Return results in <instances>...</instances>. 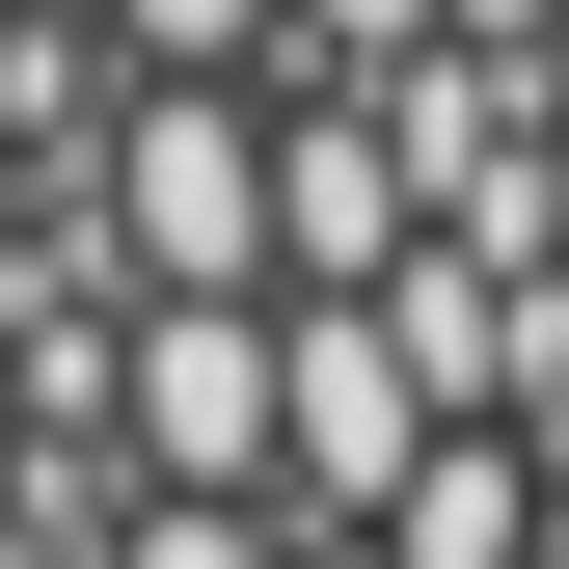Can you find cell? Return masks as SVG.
I'll use <instances>...</instances> for the list:
<instances>
[{
  "instance_id": "6da1fadb",
  "label": "cell",
  "mask_w": 569,
  "mask_h": 569,
  "mask_svg": "<svg viewBox=\"0 0 569 569\" xmlns=\"http://www.w3.org/2000/svg\"><path fill=\"white\" fill-rule=\"evenodd\" d=\"M435 352H407L380 299H271V516H326V542H380L407 488H435Z\"/></svg>"
},
{
  "instance_id": "7a4b0ae2",
  "label": "cell",
  "mask_w": 569,
  "mask_h": 569,
  "mask_svg": "<svg viewBox=\"0 0 569 569\" xmlns=\"http://www.w3.org/2000/svg\"><path fill=\"white\" fill-rule=\"evenodd\" d=\"M82 218H109L136 299H271V109H244V82H136Z\"/></svg>"
},
{
  "instance_id": "3957f363",
  "label": "cell",
  "mask_w": 569,
  "mask_h": 569,
  "mask_svg": "<svg viewBox=\"0 0 569 569\" xmlns=\"http://www.w3.org/2000/svg\"><path fill=\"white\" fill-rule=\"evenodd\" d=\"M435 271V163L380 82H271V299H407Z\"/></svg>"
},
{
  "instance_id": "277c9868",
  "label": "cell",
  "mask_w": 569,
  "mask_h": 569,
  "mask_svg": "<svg viewBox=\"0 0 569 569\" xmlns=\"http://www.w3.org/2000/svg\"><path fill=\"white\" fill-rule=\"evenodd\" d=\"M109 461L163 516H271V299H136V407Z\"/></svg>"
},
{
  "instance_id": "5b68a950",
  "label": "cell",
  "mask_w": 569,
  "mask_h": 569,
  "mask_svg": "<svg viewBox=\"0 0 569 569\" xmlns=\"http://www.w3.org/2000/svg\"><path fill=\"white\" fill-rule=\"evenodd\" d=\"M82 28L136 54V82H244V54H271V0H82Z\"/></svg>"
},
{
  "instance_id": "8992f818",
  "label": "cell",
  "mask_w": 569,
  "mask_h": 569,
  "mask_svg": "<svg viewBox=\"0 0 569 569\" xmlns=\"http://www.w3.org/2000/svg\"><path fill=\"white\" fill-rule=\"evenodd\" d=\"M109 569H299V516H163V488H136V516H109Z\"/></svg>"
},
{
  "instance_id": "52a82bcc",
  "label": "cell",
  "mask_w": 569,
  "mask_h": 569,
  "mask_svg": "<svg viewBox=\"0 0 569 569\" xmlns=\"http://www.w3.org/2000/svg\"><path fill=\"white\" fill-rule=\"evenodd\" d=\"M271 28H326V54H380V82H407V54H461V0H271Z\"/></svg>"
},
{
  "instance_id": "ba28073f",
  "label": "cell",
  "mask_w": 569,
  "mask_h": 569,
  "mask_svg": "<svg viewBox=\"0 0 569 569\" xmlns=\"http://www.w3.org/2000/svg\"><path fill=\"white\" fill-rule=\"evenodd\" d=\"M516 461H542V516H569V352H542V380H516Z\"/></svg>"
},
{
  "instance_id": "9c48e42d",
  "label": "cell",
  "mask_w": 569,
  "mask_h": 569,
  "mask_svg": "<svg viewBox=\"0 0 569 569\" xmlns=\"http://www.w3.org/2000/svg\"><path fill=\"white\" fill-rule=\"evenodd\" d=\"M542 299H569V136H542Z\"/></svg>"
},
{
  "instance_id": "30bf717a",
  "label": "cell",
  "mask_w": 569,
  "mask_h": 569,
  "mask_svg": "<svg viewBox=\"0 0 569 569\" xmlns=\"http://www.w3.org/2000/svg\"><path fill=\"white\" fill-rule=\"evenodd\" d=\"M0 516H28V380H0Z\"/></svg>"
},
{
  "instance_id": "8fae6325",
  "label": "cell",
  "mask_w": 569,
  "mask_h": 569,
  "mask_svg": "<svg viewBox=\"0 0 569 569\" xmlns=\"http://www.w3.org/2000/svg\"><path fill=\"white\" fill-rule=\"evenodd\" d=\"M0 271H28V163H0Z\"/></svg>"
},
{
  "instance_id": "7c38bea8",
  "label": "cell",
  "mask_w": 569,
  "mask_h": 569,
  "mask_svg": "<svg viewBox=\"0 0 569 569\" xmlns=\"http://www.w3.org/2000/svg\"><path fill=\"white\" fill-rule=\"evenodd\" d=\"M299 569H380V542H326V516H299Z\"/></svg>"
}]
</instances>
